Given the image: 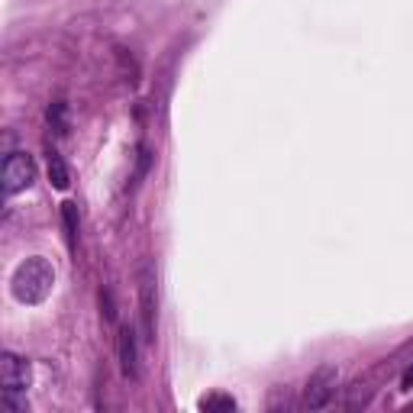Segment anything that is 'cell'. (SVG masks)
Returning <instances> with one entry per match:
<instances>
[{"mask_svg":"<svg viewBox=\"0 0 413 413\" xmlns=\"http://www.w3.org/2000/svg\"><path fill=\"white\" fill-rule=\"evenodd\" d=\"M55 288V268L42 255H29L26 262L17 265L10 278V291L19 304H42Z\"/></svg>","mask_w":413,"mask_h":413,"instance_id":"1","label":"cell"},{"mask_svg":"<svg viewBox=\"0 0 413 413\" xmlns=\"http://www.w3.org/2000/svg\"><path fill=\"white\" fill-rule=\"evenodd\" d=\"M155 307H159V291H155V268L149 262L142 265L139 272V323H142V336L155 339Z\"/></svg>","mask_w":413,"mask_h":413,"instance_id":"2","label":"cell"},{"mask_svg":"<svg viewBox=\"0 0 413 413\" xmlns=\"http://www.w3.org/2000/svg\"><path fill=\"white\" fill-rule=\"evenodd\" d=\"M336 378L339 371L333 365H319L313 375H310L307 387H304V407L307 410H323L329 407L333 394H336Z\"/></svg>","mask_w":413,"mask_h":413,"instance_id":"3","label":"cell"},{"mask_svg":"<svg viewBox=\"0 0 413 413\" xmlns=\"http://www.w3.org/2000/svg\"><path fill=\"white\" fill-rule=\"evenodd\" d=\"M33 181H36V161H33V155H26V152L7 155V161H3V191L7 194H19Z\"/></svg>","mask_w":413,"mask_h":413,"instance_id":"4","label":"cell"},{"mask_svg":"<svg viewBox=\"0 0 413 413\" xmlns=\"http://www.w3.org/2000/svg\"><path fill=\"white\" fill-rule=\"evenodd\" d=\"M29 381H33V368H29L26 358L13 355V352H3L0 355V385H3V391L26 394Z\"/></svg>","mask_w":413,"mask_h":413,"instance_id":"5","label":"cell"},{"mask_svg":"<svg viewBox=\"0 0 413 413\" xmlns=\"http://www.w3.org/2000/svg\"><path fill=\"white\" fill-rule=\"evenodd\" d=\"M116 352H120V368L126 378H136L139 375V365H136V333L130 326L120 329L116 336Z\"/></svg>","mask_w":413,"mask_h":413,"instance_id":"6","label":"cell"},{"mask_svg":"<svg viewBox=\"0 0 413 413\" xmlns=\"http://www.w3.org/2000/svg\"><path fill=\"white\" fill-rule=\"evenodd\" d=\"M62 220H65V236H68V245L75 249L78 245V229H81V220H78V204L65 200L62 204Z\"/></svg>","mask_w":413,"mask_h":413,"instance_id":"7","label":"cell"},{"mask_svg":"<svg viewBox=\"0 0 413 413\" xmlns=\"http://www.w3.org/2000/svg\"><path fill=\"white\" fill-rule=\"evenodd\" d=\"M49 181H52V188L58 191H65L68 184H71V178H68V165L62 161V155H49Z\"/></svg>","mask_w":413,"mask_h":413,"instance_id":"8","label":"cell"},{"mask_svg":"<svg viewBox=\"0 0 413 413\" xmlns=\"http://www.w3.org/2000/svg\"><path fill=\"white\" fill-rule=\"evenodd\" d=\"M200 407H204V410H216V413H233L236 401L233 397H226V394H210V397L200 401Z\"/></svg>","mask_w":413,"mask_h":413,"instance_id":"9","label":"cell"},{"mask_svg":"<svg viewBox=\"0 0 413 413\" xmlns=\"http://www.w3.org/2000/svg\"><path fill=\"white\" fill-rule=\"evenodd\" d=\"M49 123H52L58 132H65V103H52V107H49Z\"/></svg>","mask_w":413,"mask_h":413,"instance_id":"10","label":"cell"},{"mask_svg":"<svg viewBox=\"0 0 413 413\" xmlns=\"http://www.w3.org/2000/svg\"><path fill=\"white\" fill-rule=\"evenodd\" d=\"M146 171H149V152L142 149V152H139V168H136V181L146 178Z\"/></svg>","mask_w":413,"mask_h":413,"instance_id":"11","label":"cell"},{"mask_svg":"<svg viewBox=\"0 0 413 413\" xmlns=\"http://www.w3.org/2000/svg\"><path fill=\"white\" fill-rule=\"evenodd\" d=\"M100 304H103V313H107V319L116 317V310H113V301H110V291H103V294H100Z\"/></svg>","mask_w":413,"mask_h":413,"instance_id":"12","label":"cell"},{"mask_svg":"<svg viewBox=\"0 0 413 413\" xmlns=\"http://www.w3.org/2000/svg\"><path fill=\"white\" fill-rule=\"evenodd\" d=\"M401 387H404V391H410V387H413V365L404 371V378H401Z\"/></svg>","mask_w":413,"mask_h":413,"instance_id":"13","label":"cell"},{"mask_svg":"<svg viewBox=\"0 0 413 413\" xmlns=\"http://www.w3.org/2000/svg\"><path fill=\"white\" fill-rule=\"evenodd\" d=\"M407 410H410V413H413V404H410V407H407Z\"/></svg>","mask_w":413,"mask_h":413,"instance_id":"14","label":"cell"}]
</instances>
